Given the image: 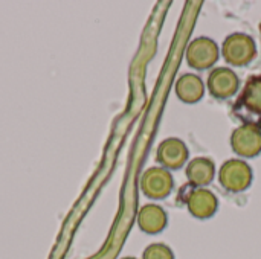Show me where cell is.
Here are the masks:
<instances>
[{
	"label": "cell",
	"mask_w": 261,
	"mask_h": 259,
	"mask_svg": "<svg viewBox=\"0 0 261 259\" xmlns=\"http://www.w3.org/2000/svg\"><path fill=\"white\" fill-rule=\"evenodd\" d=\"M222 55L225 61L234 67H245L257 56L255 40L243 32H234L228 35L222 44Z\"/></svg>",
	"instance_id": "1"
},
{
	"label": "cell",
	"mask_w": 261,
	"mask_h": 259,
	"mask_svg": "<svg viewBox=\"0 0 261 259\" xmlns=\"http://www.w3.org/2000/svg\"><path fill=\"white\" fill-rule=\"evenodd\" d=\"M219 182L229 192H243L252 183V169L245 160L229 159L219 171Z\"/></svg>",
	"instance_id": "2"
},
{
	"label": "cell",
	"mask_w": 261,
	"mask_h": 259,
	"mask_svg": "<svg viewBox=\"0 0 261 259\" xmlns=\"http://www.w3.org/2000/svg\"><path fill=\"white\" fill-rule=\"evenodd\" d=\"M220 56V49L217 43L210 37H197L194 38L185 52V60L191 69L206 70L211 69Z\"/></svg>",
	"instance_id": "3"
},
{
	"label": "cell",
	"mask_w": 261,
	"mask_h": 259,
	"mask_svg": "<svg viewBox=\"0 0 261 259\" xmlns=\"http://www.w3.org/2000/svg\"><path fill=\"white\" fill-rule=\"evenodd\" d=\"M232 151L242 157L252 159L261 153V130L255 122H245L231 134Z\"/></svg>",
	"instance_id": "4"
},
{
	"label": "cell",
	"mask_w": 261,
	"mask_h": 259,
	"mask_svg": "<svg viewBox=\"0 0 261 259\" xmlns=\"http://www.w3.org/2000/svg\"><path fill=\"white\" fill-rule=\"evenodd\" d=\"M174 188L173 176L168 169L162 166L148 168L141 179V189L145 197L151 200H164L167 198Z\"/></svg>",
	"instance_id": "5"
},
{
	"label": "cell",
	"mask_w": 261,
	"mask_h": 259,
	"mask_svg": "<svg viewBox=\"0 0 261 259\" xmlns=\"http://www.w3.org/2000/svg\"><path fill=\"white\" fill-rule=\"evenodd\" d=\"M190 157V150L182 139L168 137L159 143L156 151V159L165 169H180L187 165Z\"/></svg>",
	"instance_id": "6"
},
{
	"label": "cell",
	"mask_w": 261,
	"mask_h": 259,
	"mask_svg": "<svg viewBox=\"0 0 261 259\" xmlns=\"http://www.w3.org/2000/svg\"><path fill=\"white\" fill-rule=\"evenodd\" d=\"M206 87L211 96L217 99H228V98H232L239 92L240 78L229 67H216L208 75Z\"/></svg>",
	"instance_id": "7"
},
{
	"label": "cell",
	"mask_w": 261,
	"mask_h": 259,
	"mask_svg": "<svg viewBox=\"0 0 261 259\" xmlns=\"http://www.w3.org/2000/svg\"><path fill=\"white\" fill-rule=\"evenodd\" d=\"M188 212L199 220L211 218L219 208V200L216 194L206 188H194L188 192L185 200Z\"/></svg>",
	"instance_id": "8"
},
{
	"label": "cell",
	"mask_w": 261,
	"mask_h": 259,
	"mask_svg": "<svg viewBox=\"0 0 261 259\" xmlns=\"http://www.w3.org/2000/svg\"><path fill=\"white\" fill-rule=\"evenodd\" d=\"M167 223H168V215L162 206L148 203L139 209L138 224L142 232H145L148 235L161 234L167 227Z\"/></svg>",
	"instance_id": "9"
},
{
	"label": "cell",
	"mask_w": 261,
	"mask_h": 259,
	"mask_svg": "<svg viewBox=\"0 0 261 259\" xmlns=\"http://www.w3.org/2000/svg\"><path fill=\"white\" fill-rule=\"evenodd\" d=\"M185 176L193 186L205 188L213 182L216 176V165L210 157H196L188 162Z\"/></svg>",
	"instance_id": "10"
},
{
	"label": "cell",
	"mask_w": 261,
	"mask_h": 259,
	"mask_svg": "<svg viewBox=\"0 0 261 259\" xmlns=\"http://www.w3.org/2000/svg\"><path fill=\"white\" fill-rule=\"evenodd\" d=\"M176 95L185 104H196L205 95V84L196 73H185L176 81Z\"/></svg>",
	"instance_id": "11"
},
{
	"label": "cell",
	"mask_w": 261,
	"mask_h": 259,
	"mask_svg": "<svg viewBox=\"0 0 261 259\" xmlns=\"http://www.w3.org/2000/svg\"><path fill=\"white\" fill-rule=\"evenodd\" d=\"M240 105H243L249 113L261 116V75L249 78L240 95Z\"/></svg>",
	"instance_id": "12"
},
{
	"label": "cell",
	"mask_w": 261,
	"mask_h": 259,
	"mask_svg": "<svg viewBox=\"0 0 261 259\" xmlns=\"http://www.w3.org/2000/svg\"><path fill=\"white\" fill-rule=\"evenodd\" d=\"M142 259H174V253L167 244L154 243L144 250Z\"/></svg>",
	"instance_id": "13"
},
{
	"label": "cell",
	"mask_w": 261,
	"mask_h": 259,
	"mask_svg": "<svg viewBox=\"0 0 261 259\" xmlns=\"http://www.w3.org/2000/svg\"><path fill=\"white\" fill-rule=\"evenodd\" d=\"M122 259H136V258H132V256H127V258H122Z\"/></svg>",
	"instance_id": "14"
},
{
	"label": "cell",
	"mask_w": 261,
	"mask_h": 259,
	"mask_svg": "<svg viewBox=\"0 0 261 259\" xmlns=\"http://www.w3.org/2000/svg\"><path fill=\"white\" fill-rule=\"evenodd\" d=\"M258 127H260V130H261V118H260V122H258Z\"/></svg>",
	"instance_id": "15"
},
{
	"label": "cell",
	"mask_w": 261,
	"mask_h": 259,
	"mask_svg": "<svg viewBox=\"0 0 261 259\" xmlns=\"http://www.w3.org/2000/svg\"><path fill=\"white\" fill-rule=\"evenodd\" d=\"M260 32H261V23H260Z\"/></svg>",
	"instance_id": "16"
}]
</instances>
